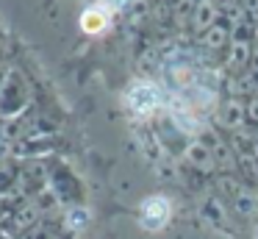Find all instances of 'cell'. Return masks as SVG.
Returning a JSON list of instances; mask_svg holds the SVG:
<instances>
[{
	"label": "cell",
	"mask_w": 258,
	"mask_h": 239,
	"mask_svg": "<svg viewBox=\"0 0 258 239\" xmlns=\"http://www.w3.org/2000/svg\"><path fill=\"white\" fill-rule=\"evenodd\" d=\"M81 25H84L86 33H100L103 28L108 25V17H106V11L89 9V11H84V17H81Z\"/></svg>",
	"instance_id": "cell-3"
},
{
	"label": "cell",
	"mask_w": 258,
	"mask_h": 239,
	"mask_svg": "<svg viewBox=\"0 0 258 239\" xmlns=\"http://www.w3.org/2000/svg\"><path fill=\"white\" fill-rule=\"evenodd\" d=\"M125 100H128V106L134 111H150L158 106V92L153 83L142 81V83H134V86L128 89V94H125Z\"/></svg>",
	"instance_id": "cell-2"
},
{
	"label": "cell",
	"mask_w": 258,
	"mask_h": 239,
	"mask_svg": "<svg viewBox=\"0 0 258 239\" xmlns=\"http://www.w3.org/2000/svg\"><path fill=\"white\" fill-rule=\"evenodd\" d=\"M139 220H142V225H145L147 231H158V228H164L167 220H169V200L158 198V195L147 198L145 203H142Z\"/></svg>",
	"instance_id": "cell-1"
},
{
	"label": "cell",
	"mask_w": 258,
	"mask_h": 239,
	"mask_svg": "<svg viewBox=\"0 0 258 239\" xmlns=\"http://www.w3.org/2000/svg\"><path fill=\"white\" fill-rule=\"evenodd\" d=\"M103 6H106V9H122L125 3H128V0H100Z\"/></svg>",
	"instance_id": "cell-4"
}]
</instances>
